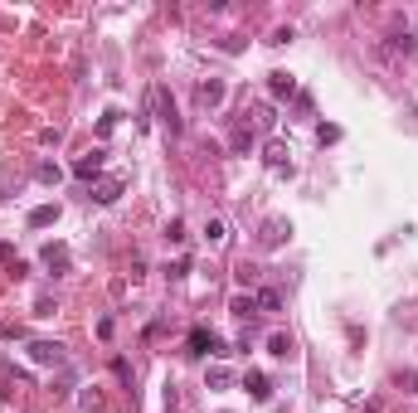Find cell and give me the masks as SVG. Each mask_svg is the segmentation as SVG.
I'll return each instance as SVG.
<instances>
[{
  "label": "cell",
  "instance_id": "cell-12",
  "mask_svg": "<svg viewBox=\"0 0 418 413\" xmlns=\"http://www.w3.org/2000/svg\"><path fill=\"white\" fill-rule=\"evenodd\" d=\"M292 350H297V345H292V335H287V331H273V335H268V355H278V360H287Z\"/></svg>",
  "mask_w": 418,
  "mask_h": 413
},
{
  "label": "cell",
  "instance_id": "cell-21",
  "mask_svg": "<svg viewBox=\"0 0 418 413\" xmlns=\"http://www.w3.org/2000/svg\"><path fill=\"white\" fill-rule=\"evenodd\" d=\"M316 141H321V146H336V141H340V126H326V122H321V126H316Z\"/></svg>",
  "mask_w": 418,
  "mask_h": 413
},
{
  "label": "cell",
  "instance_id": "cell-6",
  "mask_svg": "<svg viewBox=\"0 0 418 413\" xmlns=\"http://www.w3.org/2000/svg\"><path fill=\"white\" fill-rule=\"evenodd\" d=\"M151 98L161 103V122H166V131L180 136V112H175V103H171V93H166V88H151Z\"/></svg>",
  "mask_w": 418,
  "mask_h": 413
},
{
  "label": "cell",
  "instance_id": "cell-8",
  "mask_svg": "<svg viewBox=\"0 0 418 413\" xmlns=\"http://www.w3.org/2000/svg\"><path fill=\"white\" fill-rule=\"evenodd\" d=\"M268 93H273L278 103H282V98H297V78L282 73V68H273V73H268Z\"/></svg>",
  "mask_w": 418,
  "mask_h": 413
},
{
  "label": "cell",
  "instance_id": "cell-5",
  "mask_svg": "<svg viewBox=\"0 0 418 413\" xmlns=\"http://www.w3.org/2000/svg\"><path fill=\"white\" fill-rule=\"evenodd\" d=\"M287 233H292V224H287V219H268V224H263V233H258V243H263V248H282V243H287Z\"/></svg>",
  "mask_w": 418,
  "mask_h": 413
},
{
  "label": "cell",
  "instance_id": "cell-20",
  "mask_svg": "<svg viewBox=\"0 0 418 413\" xmlns=\"http://www.w3.org/2000/svg\"><path fill=\"white\" fill-rule=\"evenodd\" d=\"M229 384H233V375H229L224 365H214V370H209V389H229Z\"/></svg>",
  "mask_w": 418,
  "mask_h": 413
},
{
  "label": "cell",
  "instance_id": "cell-14",
  "mask_svg": "<svg viewBox=\"0 0 418 413\" xmlns=\"http://www.w3.org/2000/svg\"><path fill=\"white\" fill-rule=\"evenodd\" d=\"M44 263H49L54 273H64V268H69V248H64V243H44Z\"/></svg>",
  "mask_w": 418,
  "mask_h": 413
},
{
  "label": "cell",
  "instance_id": "cell-1",
  "mask_svg": "<svg viewBox=\"0 0 418 413\" xmlns=\"http://www.w3.org/2000/svg\"><path fill=\"white\" fill-rule=\"evenodd\" d=\"M185 355H190V360H205V355H229V345H224L209 326H195V331L185 335Z\"/></svg>",
  "mask_w": 418,
  "mask_h": 413
},
{
  "label": "cell",
  "instance_id": "cell-19",
  "mask_svg": "<svg viewBox=\"0 0 418 413\" xmlns=\"http://www.w3.org/2000/svg\"><path fill=\"white\" fill-rule=\"evenodd\" d=\"M233 151H238V156L253 151V126H238V131H233Z\"/></svg>",
  "mask_w": 418,
  "mask_h": 413
},
{
  "label": "cell",
  "instance_id": "cell-23",
  "mask_svg": "<svg viewBox=\"0 0 418 413\" xmlns=\"http://www.w3.org/2000/svg\"><path fill=\"white\" fill-rule=\"evenodd\" d=\"M117 117H122V112H103V122H98V136H112V126H117Z\"/></svg>",
  "mask_w": 418,
  "mask_h": 413
},
{
  "label": "cell",
  "instance_id": "cell-22",
  "mask_svg": "<svg viewBox=\"0 0 418 413\" xmlns=\"http://www.w3.org/2000/svg\"><path fill=\"white\" fill-rule=\"evenodd\" d=\"M166 243H185V224H180V219L166 224Z\"/></svg>",
  "mask_w": 418,
  "mask_h": 413
},
{
  "label": "cell",
  "instance_id": "cell-10",
  "mask_svg": "<svg viewBox=\"0 0 418 413\" xmlns=\"http://www.w3.org/2000/svg\"><path fill=\"white\" fill-rule=\"evenodd\" d=\"M243 389H248L258 404H268V399H273V379H268V375H258V370H248V375H243Z\"/></svg>",
  "mask_w": 418,
  "mask_h": 413
},
{
  "label": "cell",
  "instance_id": "cell-13",
  "mask_svg": "<svg viewBox=\"0 0 418 413\" xmlns=\"http://www.w3.org/2000/svg\"><path fill=\"white\" fill-rule=\"evenodd\" d=\"M253 302H258V311H282V292L278 287H258Z\"/></svg>",
  "mask_w": 418,
  "mask_h": 413
},
{
  "label": "cell",
  "instance_id": "cell-2",
  "mask_svg": "<svg viewBox=\"0 0 418 413\" xmlns=\"http://www.w3.org/2000/svg\"><path fill=\"white\" fill-rule=\"evenodd\" d=\"M29 360H34V365H54V370L69 365V355H64L59 340H29Z\"/></svg>",
  "mask_w": 418,
  "mask_h": 413
},
{
  "label": "cell",
  "instance_id": "cell-9",
  "mask_svg": "<svg viewBox=\"0 0 418 413\" xmlns=\"http://www.w3.org/2000/svg\"><path fill=\"white\" fill-rule=\"evenodd\" d=\"M263 161H268V171H278V175H292V161H287V146H282V141H268Z\"/></svg>",
  "mask_w": 418,
  "mask_h": 413
},
{
  "label": "cell",
  "instance_id": "cell-25",
  "mask_svg": "<svg viewBox=\"0 0 418 413\" xmlns=\"http://www.w3.org/2000/svg\"><path fill=\"white\" fill-rule=\"evenodd\" d=\"M34 316H54V297H39L34 302Z\"/></svg>",
  "mask_w": 418,
  "mask_h": 413
},
{
  "label": "cell",
  "instance_id": "cell-24",
  "mask_svg": "<svg viewBox=\"0 0 418 413\" xmlns=\"http://www.w3.org/2000/svg\"><path fill=\"white\" fill-rule=\"evenodd\" d=\"M292 39H297V34H292V24H287V29H273V39H268V44H292Z\"/></svg>",
  "mask_w": 418,
  "mask_h": 413
},
{
  "label": "cell",
  "instance_id": "cell-18",
  "mask_svg": "<svg viewBox=\"0 0 418 413\" xmlns=\"http://www.w3.org/2000/svg\"><path fill=\"white\" fill-rule=\"evenodd\" d=\"M205 238H209V248H219V243L229 238V229H224V219H209V224H205Z\"/></svg>",
  "mask_w": 418,
  "mask_h": 413
},
{
  "label": "cell",
  "instance_id": "cell-11",
  "mask_svg": "<svg viewBox=\"0 0 418 413\" xmlns=\"http://www.w3.org/2000/svg\"><path fill=\"white\" fill-rule=\"evenodd\" d=\"M229 311H233V316H238L243 326H253V321L263 316V311H258V302H253V297H233V302H229Z\"/></svg>",
  "mask_w": 418,
  "mask_h": 413
},
{
  "label": "cell",
  "instance_id": "cell-26",
  "mask_svg": "<svg viewBox=\"0 0 418 413\" xmlns=\"http://www.w3.org/2000/svg\"><path fill=\"white\" fill-rule=\"evenodd\" d=\"M0 263H20V258H15V248H10V243H0Z\"/></svg>",
  "mask_w": 418,
  "mask_h": 413
},
{
  "label": "cell",
  "instance_id": "cell-17",
  "mask_svg": "<svg viewBox=\"0 0 418 413\" xmlns=\"http://www.w3.org/2000/svg\"><path fill=\"white\" fill-rule=\"evenodd\" d=\"M34 175H39V185H59V180H64V171H59L54 161H39V171H34Z\"/></svg>",
  "mask_w": 418,
  "mask_h": 413
},
{
  "label": "cell",
  "instance_id": "cell-3",
  "mask_svg": "<svg viewBox=\"0 0 418 413\" xmlns=\"http://www.w3.org/2000/svg\"><path fill=\"white\" fill-rule=\"evenodd\" d=\"M224 98H229V83H224V78H205V83L195 88V103L209 107V112H214V107H224Z\"/></svg>",
  "mask_w": 418,
  "mask_h": 413
},
{
  "label": "cell",
  "instance_id": "cell-4",
  "mask_svg": "<svg viewBox=\"0 0 418 413\" xmlns=\"http://www.w3.org/2000/svg\"><path fill=\"white\" fill-rule=\"evenodd\" d=\"M103 166H107V151L98 146V151H88V156H78V166H73V175H78V180H98V175H103Z\"/></svg>",
  "mask_w": 418,
  "mask_h": 413
},
{
  "label": "cell",
  "instance_id": "cell-7",
  "mask_svg": "<svg viewBox=\"0 0 418 413\" xmlns=\"http://www.w3.org/2000/svg\"><path fill=\"white\" fill-rule=\"evenodd\" d=\"M122 190H127V180H122V175H107V180L93 185V200H98V205H117V200H122Z\"/></svg>",
  "mask_w": 418,
  "mask_h": 413
},
{
  "label": "cell",
  "instance_id": "cell-15",
  "mask_svg": "<svg viewBox=\"0 0 418 413\" xmlns=\"http://www.w3.org/2000/svg\"><path fill=\"white\" fill-rule=\"evenodd\" d=\"M59 219V205H39V209H29V229H49Z\"/></svg>",
  "mask_w": 418,
  "mask_h": 413
},
{
  "label": "cell",
  "instance_id": "cell-16",
  "mask_svg": "<svg viewBox=\"0 0 418 413\" xmlns=\"http://www.w3.org/2000/svg\"><path fill=\"white\" fill-rule=\"evenodd\" d=\"M253 122H258L263 131H273V126H278V112H273V103H258V107H253Z\"/></svg>",
  "mask_w": 418,
  "mask_h": 413
}]
</instances>
